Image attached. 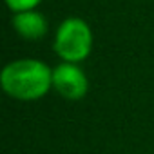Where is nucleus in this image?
I'll list each match as a JSON object with an SVG mask.
<instances>
[{
    "label": "nucleus",
    "instance_id": "20e7f679",
    "mask_svg": "<svg viewBox=\"0 0 154 154\" xmlns=\"http://www.w3.org/2000/svg\"><path fill=\"white\" fill-rule=\"evenodd\" d=\"M15 31L26 40H38L47 33V20L38 11H20L13 17Z\"/></svg>",
    "mask_w": 154,
    "mask_h": 154
},
{
    "label": "nucleus",
    "instance_id": "f03ea898",
    "mask_svg": "<svg viewBox=\"0 0 154 154\" xmlns=\"http://www.w3.org/2000/svg\"><path fill=\"white\" fill-rule=\"evenodd\" d=\"M93 47L91 27L82 18H67L60 24L54 38V51L65 62L76 63L89 56Z\"/></svg>",
    "mask_w": 154,
    "mask_h": 154
},
{
    "label": "nucleus",
    "instance_id": "f257e3e1",
    "mask_svg": "<svg viewBox=\"0 0 154 154\" xmlns=\"http://www.w3.org/2000/svg\"><path fill=\"white\" fill-rule=\"evenodd\" d=\"M0 84L17 100H38L53 87V71L40 60H17L4 67Z\"/></svg>",
    "mask_w": 154,
    "mask_h": 154
},
{
    "label": "nucleus",
    "instance_id": "7ed1b4c3",
    "mask_svg": "<svg viewBox=\"0 0 154 154\" xmlns=\"http://www.w3.org/2000/svg\"><path fill=\"white\" fill-rule=\"evenodd\" d=\"M53 87L67 100H80L85 96L89 82L78 65L65 62L53 69Z\"/></svg>",
    "mask_w": 154,
    "mask_h": 154
},
{
    "label": "nucleus",
    "instance_id": "39448f33",
    "mask_svg": "<svg viewBox=\"0 0 154 154\" xmlns=\"http://www.w3.org/2000/svg\"><path fill=\"white\" fill-rule=\"evenodd\" d=\"M8 6L15 11V13H20V11H31L35 9L42 0H6Z\"/></svg>",
    "mask_w": 154,
    "mask_h": 154
}]
</instances>
